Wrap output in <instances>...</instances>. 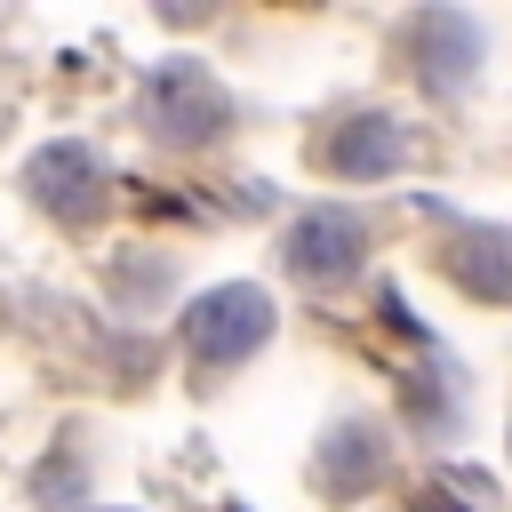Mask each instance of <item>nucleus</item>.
<instances>
[{
  "label": "nucleus",
  "instance_id": "obj_1",
  "mask_svg": "<svg viewBox=\"0 0 512 512\" xmlns=\"http://www.w3.org/2000/svg\"><path fill=\"white\" fill-rule=\"evenodd\" d=\"M184 336H192V352L200 360H240V352H256L264 336H272V296L264 288H248V280H232V288H208L200 304H192V320H184Z\"/></svg>",
  "mask_w": 512,
  "mask_h": 512
},
{
  "label": "nucleus",
  "instance_id": "obj_2",
  "mask_svg": "<svg viewBox=\"0 0 512 512\" xmlns=\"http://www.w3.org/2000/svg\"><path fill=\"white\" fill-rule=\"evenodd\" d=\"M152 120H160V136H216L208 120H224V96L192 64H176V72L152 80Z\"/></svg>",
  "mask_w": 512,
  "mask_h": 512
},
{
  "label": "nucleus",
  "instance_id": "obj_3",
  "mask_svg": "<svg viewBox=\"0 0 512 512\" xmlns=\"http://www.w3.org/2000/svg\"><path fill=\"white\" fill-rule=\"evenodd\" d=\"M288 256H296V272H320V280H336V272H352V256H360V224H352L344 208H312V216L296 224Z\"/></svg>",
  "mask_w": 512,
  "mask_h": 512
}]
</instances>
